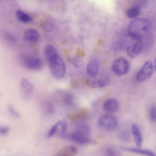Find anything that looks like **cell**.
<instances>
[{"label": "cell", "mask_w": 156, "mask_h": 156, "mask_svg": "<svg viewBox=\"0 0 156 156\" xmlns=\"http://www.w3.org/2000/svg\"><path fill=\"white\" fill-rule=\"evenodd\" d=\"M8 110L10 113L13 116L16 118L20 117V115L19 113L15 109L13 106L10 105L9 107Z\"/></svg>", "instance_id": "83f0119b"}, {"label": "cell", "mask_w": 156, "mask_h": 156, "mask_svg": "<svg viewBox=\"0 0 156 156\" xmlns=\"http://www.w3.org/2000/svg\"><path fill=\"white\" fill-rule=\"evenodd\" d=\"M20 58L23 64L29 69L39 71L43 67V62L39 58L29 55L23 54L20 56Z\"/></svg>", "instance_id": "3957f363"}, {"label": "cell", "mask_w": 156, "mask_h": 156, "mask_svg": "<svg viewBox=\"0 0 156 156\" xmlns=\"http://www.w3.org/2000/svg\"><path fill=\"white\" fill-rule=\"evenodd\" d=\"M149 118L152 121L156 122V106H152L149 111Z\"/></svg>", "instance_id": "484cf974"}, {"label": "cell", "mask_w": 156, "mask_h": 156, "mask_svg": "<svg viewBox=\"0 0 156 156\" xmlns=\"http://www.w3.org/2000/svg\"><path fill=\"white\" fill-rule=\"evenodd\" d=\"M153 72V66L151 62L146 61L139 71L136 75L137 80L139 82H144L149 79Z\"/></svg>", "instance_id": "5b68a950"}, {"label": "cell", "mask_w": 156, "mask_h": 156, "mask_svg": "<svg viewBox=\"0 0 156 156\" xmlns=\"http://www.w3.org/2000/svg\"><path fill=\"white\" fill-rule=\"evenodd\" d=\"M61 127L60 133L62 136H64L66 132L68 122L65 119L61 120L60 126Z\"/></svg>", "instance_id": "cb8c5ba5"}, {"label": "cell", "mask_w": 156, "mask_h": 156, "mask_svg": "<svg viewBox=\"0 0 156 156\" xmlns=\"http://www.w3.org/2000/svg\"><path fill=\"white\" fill-rule=\"evenodd\" d=\"M44 54L48 61L53 56L57 54L55 48L50 44L47 45L44 49Z\"/></svg>", "instance_id": "d6986e66"}, {"label": "cell", "mask_w": 156, "mask_h": 156, "mask_svg": "<svg viewBox=\"0 0 156 156\" xmlns=\"http://www.w3.org/2000/svg\"><path fill=\"white\" fill-rule=\"evenodd\" d=\"M77 153L76 147L72 145L66 146L63 148L58 154L59 156H75Z\"/></svg>", "instance_id": "2e32d148"}, {"label": "cell", "mask_w": 156, "mask_h": 156, "mask_svg": "<svg viewBox=\"0 0 156 156\" xmlns=\"http://www.w3.org/2000/svg\"><path fill=\"white\" fill-rule=\"evenodd\" d=\"M129 65L128 61L123 58L116 60L113 63L112 69L113 72L118 75L122 76L126 74L128 71Z\"/></svg>", "instance_id": "52a82bcc"}, {"label": "cell", "mask_w": 156, "mask_h": 156, "mask_svg": "<svg viewBox=\"0 0 156 156\" xmlns=\"http://www.w3.org/2000/svg\"><path fill=\"white\" fill-rule=\"evenodd\" d=\"M106 156H119L118 151L112 147H108L105 151Z\"/></svg>", "instance_id": "d4e9b609"}, {"label": "cell", "mask_w": 156, "mask_h": 156, "mask_svg": "<svg viewBox=\"0 0 156 156\" xmlns=\"http://www.w3.org/2000/svg\"><path fill=\"white\" fill-rule=\"evenodd\" d=\"M99 66V62L96 58L91 60L88 64L87 68V74L92 77L96 75L98 72Z\"/></svg>", "instance_id": "4fadbf2b"}, {"label": "cell", "mask_w": 156, "mask_h": 156, "mask_svg": "<svg viewBox=\"0 0 156 156\" xmlns=\"http://www.w3.org/2000/svg\"><path fill=\"white\" fill-rule=\"evenodd\" d=\"M40 25L42 29L47 32L51 31L53 28V25L48 20L41 21L40 22Z\"/></svg>", "instance_id": "ffe728a7"}, {"label": "cell", "mask_w": 156, "mask_h": 156, "mask_svg": "<svg viewBox=\"0 0 156 156\" xmlns=\"http://www.w3.org/2000/svg\"><path fill=\"white\" fill-rule=\"evenodd\" d=\"M143 44L141 40L135 39V41L129 44L126 48L128 55L131 58H134L141 52Z\"/></svg>", "instance_id": "ba28073f"}, {"label": "cell", "mask_w": 156, "mask_h": 156, "mask_svg": "<svg viewBox=\"0 0 156 156\" xmlns=\"http://www.w3.org/2000/svg\"><path fill=\"white\" fill-rule=\"evenodd\" d=\"M150 24L146 19L138 18L132 20L128 27L129 35L133 39L141 40L148 32Z\"/></svg>", "instance_id": "6da1fadb"}, {"label": "cell", "mask_w": 156, "mask_h": 156, "mask_svg": "<svg viewBox=\"0 0 156 156\" xmlns=\"http://www.w3.org/2000/svg\"><path fill=\"white\" fill-rule=\"evenodd\" d=\"M131 130L136 147L141 148L143 144V137L139 128L136 124H133L131 126Z\"/></svg>", "instance_id": "8fae6325"}, {"label": "cell", "mask_w": 156, "mask_h": 156, "mask_svg": "<svg viewBox=\"0 0 156 156\" xmlns=\"http://www.w3.org/2000/svg\"><path fill=\"white\" fill-rule=\"evenodd\" d=\"M154 66L155 69L156 71V58H155L154 61Z\"/></svg>", "instance_id": "f546056e"}, {"label": "cell", "mask_w": 156, "mask_h": 156, "mask_svg": "<svg viewBox=\"0 0 156 156\" xmlns=\"http://www.w3.org/2000/svg\"><path fill=\"white\" fill-rule=\"evenodd\" d=\"M140 12V8L138 5H134L129 8L127 11V16L130 19L137 17Z\"/></svg>", "instance_id": "ac0fdd59"}, {"label": "cell", "mask_w": 156, "mask_h": 156, "mask_svg": "<svg viewBox=\"0 0 156 156\" xmlns=\"http://www.w3.org/2000/svg\"><path fill=\"white\" fill-rule=\"evenodd\" d=\"M9 128L6 126H2L0 128V134L4 135L7 134L9 132Z\"/></svg>", "instance_id": "f1b7e54d"}, {"label": "cell", "mask_w": 156, "mask_h": 156, "mask_svg": "<svg viewBox=\"0 0 156 156\" xmlns=\"http://www.w3.org/2000/svg\"><path fill=\"white\" fill-rule=\"evenodd\" d=\"M16 15L17 19L22 22L28 23L33 20L30 15L21 10H17L16 12Z\"/></svg>", "instance_id": "e0dca14e"}, {"label": "cell", "mask_w": 156, "mask_h": 156, "mask_svg": "<svg viewBox=\"0 0 156 156\" xmlns=\"http://www.w3.org/2000/svg\"><path fill=\"white\" fill-rule=\"evenodd\" d=\"M34 86L28 80L23 77L21 80L20 91L21 97L22 99L25 101H28L33 94Z\"/></svg>", "instance_id": "277c9868"}, {"label": "cell", "mask_w": 156, "mask_h": 156, "mask_svg": "<svg viewBox=\"0 0 156 156\" xmlns=\"http://www.w3.org/2000/svg\"><path fill=\"white\" fill-rule=\"evenodd\" d=\"M69 137L72 141L80 144H87L91 141L89 136L76 130Z\"/></svg>", "instance_id": "30bf717a"}, {"label": "cell", "mask_w": 156, "mask_h": 156, "mask_svg": "<svg viewBox=\"0 0 156 156\" xmlns=\"http://www.w3.org/2000/svg\"><path fill=\"white\" fill-rule=\"evenodd\" d=\"M23 37L26 41L33 42H37L39 38L38 31L32 28L27 29L24 32Z\"/></svg>", "instance_id": "5bb4252c"}, {"label": "cell", "mask_w": 156, "mask_h": 156, "mask_svg": "<svg viewBox=\"0 0 156 156\" xmlns=\"http://www.w3.org/2000/svg\"><path fill=\"white\" fill-rule=\"evenodd\" d=\"M60 123L61 120L58 121L52 126L48 134V137L52 136L56 133L60 126Z\"/></svg>", "instance_id": "603a6c76"}, {"label": "cell", "mask_w": 156, "mask_h": 156, "mask_svg": "<svg viewBox=\"0 0 156 156\" xmlns=\"http://www.w3.org/2000/svg\"><path fill=\"white\" fill-rule=\"evenodd\" d=\"M44 104V106L46 112L49 114L52 113L54 111L53 105L48 101L45 102Z\"/></svg>", "instance_id": "4316f807"}, {"label": "cell", "mask_w": 156, "mask_h": 156, "mask_svg": "<svg viewBox=\"0 0 156 156\" xmlns=\"http://www.w3.org/2000/svg\"><path fill=\"white\" fill-rule=\"evenodd\" d=\"M122 150L134 153L140 154L145 156H156V154L151 150L137 147H122Z\"/></svg>", "instance_id": "7c38bea8"}, {"label": "cell", "mask_w": 156, "mask_h": 156, "mask_svg": "<svg viewBox=\"0 0 156 156\" xmlns=\"http://www.w3.org/2000/svg\"><path fill=\"white\" fill-rule=\"evenodd\" d=\"M118 124L117 119L109 114H104L99 118L98 124L99 126L104 129L111 130L115 129Z\"/></svg>", "instance_id": "8992f818"}, {"label": "cell", "mask_w": 156, "mask_h": 156, "mask_svg": "<svg viewBox=\"0 0 156 156\" xmlns=\"http://www.w3.org/2000/svg\"><path fill=\"white\" fill-rule=\"evenodd\" d=\"M63 100L65 105L68 106L72 105L74 103V96L71 93H67L64 95Z\"/></svg>", "instance_id": "7402d4cb"}, {"label": "cell", "mask_w": 156, "mask_h": 156, "mask_svg": "<svg viewBox=\"0 0 156 156\" xmlns=\"http://www.w3.org/2000/svg\"><path fill=\"white\" fill-rule=\"evenodd\" d=\"M110 82L109 77L106 75H99L92 77L89 82L90 86L93 88H98L104 87Z\"/></svg>", "instance_id": "9c48e42d"}, {"label": "cell", "mask_w": 156, "mask_h": 156, "mask_svg": "<svg viewBox=\"0 0 156 156\" xmlns=\"http://www.w3.org/2000/svg\"><path fill=\"white\" fill-rule=\"evenodd\" d=\"M51 72L56 79L62 78L66 71L65 63L58 53L52 56L48 61Z\"/></svg>", "instance_id": "7a4b0ae2"}, {"label": "cell", "mask_w": 156, "mask_h": 156, "mask_svg": "<svg viewBox=\"0 0 156 156\" xmlns=\"http://www.w3.org/2000/svg\"><path fill=\"white\" fill-rule=\"evenodd\" d=\"M119 104L117 101L115 99L111 98L106 100L103 105V108L106 112H113L118 109Z\"/></svg>", "instance_id": "9a60e30c"}, {"label": "cell", "mask_w": 156, "mask_h": 156, "mask_svg": "<svg viewBox=\"0 0 156 156\" xmlns=\"http://www.w3.org/2000/svg\"><path fill=\"white\" fill-rule=\"evenodd\" d=\"M68 60L71 64L76 68L81 67L83 64V61L78 57H73L69 58Z\"/></svg>", "instance_id": "44dd1931"}]
</instances>
